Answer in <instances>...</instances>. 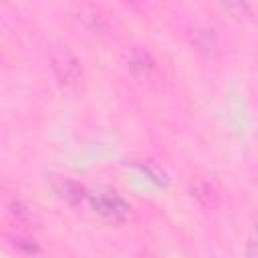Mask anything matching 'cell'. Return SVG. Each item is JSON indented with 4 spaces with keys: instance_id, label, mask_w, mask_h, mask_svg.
I'll return each mask as SVG.
<instances>
[{
    "instance_id": "1",
    "label": "cell",
    "mask_w": 258,
    "mask_h": 258,
    "mask_svg": "<svg viewBox=\"0 0 258 258\" xmlns=\"http://www.w3.org/2000/svg\"><path fill=\"white\" fill-rule=\"evenodd\" d=\"M50 69H52L54 77L58 79V83L64 87L79 85V81L83 77L77 56L69 50V46H62V44H58L50 50Z\"/></svg>"
},
{
    "instance_id": "2",
    "label": "cell",
    "mask_w": 258,
    "mask_h": 258,
    "mask_svg": "<svg viewBox=\"0 0 258 258\" xmlns=\"http://www.w3.org/2000/svg\"><path fill=\"white\" fill-rule=\"evenodd\" d=\"M127 69L143 83L157 79V62L147 50L133 48L131 52H127Z\"/></svg>"
},
{
    "instance_id": "3",
    "label": "cell",
    "mask_w": 258,
    "mask_h": 258,
    "mask_svg": "<svg viewBox=\"0 0 258 258\" xmlns=\"http://www.w3.org/2000/svg\"><path fill=\"white\" fill-rule=\"evenodd\" d=\"M93 206L99 214H103L105 218L115 220V222L123 220L129 214V206L123 200H119L117 196H99L93 200Z\"/></svg>"
},
{
    "instance_id": "4",
    "label": "cell",
    "mask_w": 258,
    "mask_h": 258,
    "mask_svg": "<svg viewBox=\"0 0 258 258\" xmlns=\"http://www.w3.org/2000/svg\"><path fill=\"white\" fill-rule=\"evenodd\" d=\"M191 44L196 46L198 52H202L206 56H216L220 52L218 36L210 28H194L191 30Z\"/></svg>"
},
{
    "instance_id": "5",
    "label": "cell",
    "mask_w": 258,
    "mask_h": 258,
    "mask_svg": "<svg viewBox=\"0 0 258 258\" xmlns=\"http://www.w3.org/2000/svg\"><path fill=\"white\" fill-rule=\"evenodd\" d=\"M77 18H79V22H83V26H85L87 30H91V32H95V34H101V32L107 30V26H109L107 18H105L97 8H81Z\"/></svg>"
},
{
    "instance_id": "6",
    "label": "cell",
    "mask_w": 258,
    "mask_h": 258,
    "mask_svg": "<svg viewBox=\"0 0 258 258\" xmlns=\"http://www.w3.org/2000/svg\"><path fill=\"white\" fill-rule=\"evenodd\" d=\"M191 191H194V198L198 200V204H200L204 210H214V208H216L218 202H216V194H214V189H212L210 183L198 181Z\"/></svg>"
},
{
    "instance_id": "7",
    "label": "cell",
    "mask_w": 258,
    "mask_h": 258,
    "mask_svg": "<svg viewBox=\"0 0 258 258\" xmlns=\"http://www.w3.org/2000/svg\"><path fill=\"white\" fill-rule=\"evenodd\" d=\"M222 4L230 12V16H234L240 22H246L252 18V8H250L248 0H222Z\"/></svg>"
},
{
    "instance_id": "8",
    "label": "cell",
    "mask_w": 258,
    "mask_h": 258,
    "mask_svg": "<svg viewBox=\"0 0 258 258\" xmlns=\"http://www.w3.org/2000/svg\"><path fill=\"white\" fill-rule=\"evenodd\" d=\"M60 194H62V198L69 200L71 204H77V202L83 200V187H81L79 183H75V181H62Z\"/></svg>"
},
{
    "instance_id": "9",
    "label": "cell",
    "mask_w": 258,
    "mask_h": 258,
    "mask_svg": "<svg viewBox=\"0 0 258 258\" xmlns=\"http://www.w3.org/2000/svg\"><path fill=\"white\" fill-rule=\"evenodd\" d=\"M12 242H14V246H16V248H20V250H24V252H28V254H32V252H38L36 244H34L32 240H28V238H20V236H16Z\"/></svg>"
},
{
    "instance_id": "10",
    "label": "cell",
    "mask_w": 258,
    "mask_h": 258,
    "mask_svg": "<svg viewBox=\"0 0 258 258\" xmlns=\"http://www.w3.org/2000/svg\"><path fill=\"white\" fill-rule=\"evenodd\" d=\"M12 214H14L16 218H20V220H30V218H32L30 210L24 208L22 204H12Z\"/></svg>"
},
{
    "instance_id": "11",
    "label": "cell",
    "mask_w": 258,
    "mask_h": 258,
    "mask_svg": "<svg viewBox=\"0 0 258 258\" xmlns=\"http://www.w3.org/2000/svg\"><path fill=\"white\" fill-rule=\"evenodd\" d=\"M125 4H129V6H133V8H139L141 4H143V0H123Z\"/></svg>"
}]
</instances>
